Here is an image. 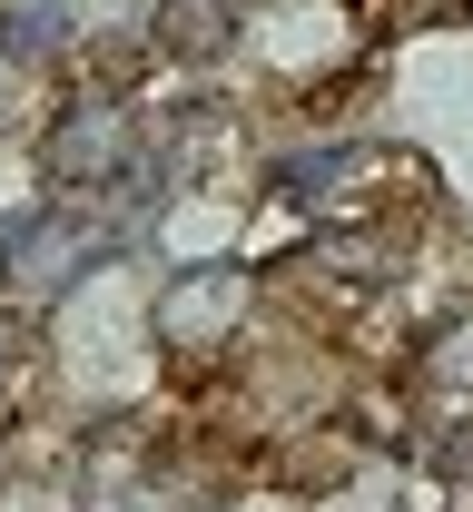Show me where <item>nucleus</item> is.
<instances>
[{
  "label": "nucleus",
  "instance_id": "5",
  "mask_svg": "<svg viewBox=\"0 0 473 512\" xmlns=\"http://www.w3.org/2000/svg\"><path fill=\"white\" fill-rule=\"evenodd\" d=\"M257 50H267L276 69H306V60L326 69V60H345V20H336V10H276Z\"/></svg>",
  "mask_w": 473,
  "mask_h": 512
},
{
  "label": "nucleus",
  "instance_id": "2",
  "mask_svg": "<svg viewBox=\"0 0 473 512\" xmlns=\"http://www.w3.org/2000/svg\"><path fill=\"white\" fill-rule=\"evenodd\" d=\"M129 158H138V119L119 99H69L60 119H50V138H40L50 188H109Z\"/></svg>",
  "mask_w": 473,
  "mask_h": 512
},
{
  "label": "nucleus",
  "instance_id": "7",
  "mask_svg": "<svg viewBox=\"0 0 473 512\" xmlns=\"http://www.w3.org/2000/svg\"><path fill=\"white\" fill-rule=\"evenodd\" d=\"M10 345H20V325H10V316H0V365H10Z\"/></svg>",
  "mask_w": 473,
  "mask_h": 512
},
{
  "label": "nucleus",
  "instance_id": "4",
  "mask_svg": "<svg viewBox=\"0 0 473 512\" xmlns=\"http://www.w3.org/2000/svg\"><path fill=\"white\" fill-rule=\"evenodd\" d=\"M148 30H158V50H168V60H217V50H227V30H237V10H227V0H158V10H148Z\"/></svg>",
  "mask_w": 473,
  "mask_h": 512
},
{
  "label": "nucleus",
  "instance_id": "1",
  "mask_svg": "<svg viewBox=\"0 0 473 512\" xmlns=\"http://www.w3.org/2000/svg\"><path fill=\"white\" fill-rule=\"evenodd\" d=\"M247 306H257L247 266H178V276L148 296V345H168V355H217V345H237Z\"/></svg>",
  "mask_w": 473,
  "mask_h": 512
},
{
  "label": "nucleus",
  "instance_id": "6",
  "mask_svg": "<svg viewBox=\"0 0 473 512\" xmlns=\"http://www.w3.org/2000/svg\"><path fill=\"white\" fill-rule=\"evenodd\" d=\"M414 375L434 384L444 404H473V316H444L424 335V355H414Z\"/></svg>",
  "mask_w": 473,
  "mask_h": 512
},
{
  "label": "nucleus",
  "instance_id": "3",
  "mask_svg": "<svg viewBox=\"0 0 473 512\" xmlns=\"http://www.w3.org/2000/svg\"><path fill=\"white\" fill-rule=\"evenodd\" d=\"M79 256H89V227H79L69 207H50V217H30V227L10 237V256H0V266L20 276V296H50V286H60Z\"/></svg>",
  "mask_w": 473,
  "mask_h": 512
}]
</instances>
